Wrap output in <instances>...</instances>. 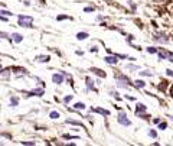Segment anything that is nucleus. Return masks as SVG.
Listing matches in <instances>:
<instances>
[{"mask_svg":"<svg viewBox=\"0 0 173 146\" xmlns=\"http://www.w3.org/2000/svg\"><path fill=\"white\" fill-rule=\"evenodd\" d=\"M51 61V55H36L35 57V62L38 64H48Z\"/></svg>","mask_w":173,"mask_h":146,"instance_id":"nucleus-11","label":"nucleus"},{"mask_svg":"<svg viewBox=\"0 0 173 146\" xmlns=\"http://www.w3.org/2000/svg\"><path fill=\"white\" fill-rule=\"evenodd\" d=\"M166 75H167V77H173V70L167 68V70H166Z\"/></svg>","mask_w":173,"mask_h":146,"instance_id":"nucleus-37","label":"nucleus"},{"mask_svg":"<svg viewBox=\"0 0 173 146\" xmlns=\"http://www.w3.org/2000/svg\"><path fill=\"white\" fill-rule=\"evenodd\" d=\"M17 25L20 28L32 29L33 28V17L32 16H28V15H19L17 16Z\"/></svg>","mask_w":173,"mask_h":146,"instance_id":"nucleus-2","label":"nucleus"},{"mask_svg":"<svg viewBox=\"0 0 173 146\" xmlns=\"http://www.w3.org/2000/svg\"><path fill=\"white\" fill-rule=\"evenodd\" d=\"M117 123L121 124V126H124V127H130V126H131V120L129 119L127 113L123 111V110L117 114Z\"/></svg>","mask_w":173,"mask_h":146,"instance_id":"nucleus-6","label":"nucleus"},{"mask_svg":"<svg viewBox=\"0 0 173 146\" xmlns=\"http://www.w3.org/2000/svg\"><path fill=\"white\" fill-rule=\"evenodd\" d=\"M0 7H4V4H3V3H1V1H0Z\"/></svg>","mask_w":173,"mask_h":146,"instance_id":"nucleus-46","label":"nucleus"},{"mask_svg":"<svg viewBox=\"0 0 173 146\" xmlns=\"http://www.w3.org/2000/svg\"><path fill=\"white\" fill-rule=\"evenodd\" d=\"M140 74V77H153L154 74L152 73V71H149V70H143V71H138Z\"/></svg>","mask_w":173,"mask_h":146,"instance_id":"nucleus-26","label":"nucleus"},{"mask_svg":"<svg viewBox=\"0 0 173 146\" xmlns=\"http://www.w3.org/2000/svg\"><path fill=\"white\" fill-rule=\"evenodd\" d=\"M170 97L173 98V85H172V88H170Z\"/></svg>","mask_w":173,"mask_h":146,"instance_id":"nucleus-44","label":"nucleus"},{"mask_svg":"<svg viewBox=\"0 0 173 146\" xmlns=\"http://www.w3.org/2000/svg\"><path fill=\"white\" fill-rule=\"evenodd\" d=\"M84 12H85V13H91V12H95V7H94V6H88V7H84Z\"/></svg>","mask_w":173,"mask_h":146,"instance_id":"nucleus-34","label":"nucleus"},{"mask_svg":"<svg viewBox=\"0 0 173 146\" xmlns=\"http://www.w3.org/2000/svg\"><path fill=\"white\" fill-rule=\"evenodd\" d=\"M126 70H129L130 73H136V71H140V65H136V64H127V65H126Z\"/></svg>","mask_w":173,"mask_h":146,"instance_id":"nucleus-19","label":"nucleus"},{"mask_svg":"<svg viewBox=\"0 0 173 146\" xmlns=\"http://www.w3.org/2000/svg\"><path fill=\"white\" fill-rule=\"evenodd\" d=\"M25 98H30V97H43L45 96V87H36L32 88L30 91H22Z\"/></svg>","mask_w":173,"mask_h":146,"instance_id":"nucleus-3","label":"nucleus"},{"mask_svg":"<svg viewBox=\"0 0 173 146\" xmlns=\"http://www.w3.org/2000/svg\"><path fill=\"white\" fill-rule=\"evenodd\" d=\"M12 41L15 42V43H20V42H23V35L22 34H17V32H13L12 35Z\"/></svg>","mask_w":173,"mask_h":146,"instance_id":"nucleus-15","label":"nucleus"},{"mask_svg":"<svg viewBox=\"0 0 173 146\" xmlns=\"http://www.w3.org/2000/svg\"><path fill=\"white\" fill-rule=\"evenodd\" d=\"M153 41H154L156 43L166 45V43H169V36H167L166 32H163V31H157V32L153 34Z\"/></svg>","mask_w":173,"mask_h":146,"instance_id":"nucleus-4","label":"nucleus"},{"mask_svg":"<svg viewBox=\"0 0 173 146\" xmlns=\"http://www.w3.org/2000/svg\"><path fill=\"white\" fill-rule=\"evenodd\" d=\"M114 78H116V85H117L118 88L129 90L130 87H134L133 81L130 80L126 74H123V73H114Z\"/></svg>","mask_w":173,"mask_h":146,"instance_id":"nucleus-1","label":"nucleus"},{"mask_svg":"<svg viewBox=\"0 0 173 146\" xmlns=\"http://www.w3.org/2000/svg\"><path fill=\"white\" fill-rule=\"evenodd\" d=\"M91 113H98V114H101V116H105V117H108L110 114H111V111L107 109H102V107H91L89 109Z\"/></svg>","mask_w":173,"mask_h":146,"instance_id":"nucleus-10","label":"nucleus"},{"mask_svg":"<svg viewBox=\"0 0 173 146\" xmlns=\"http://www.w3.org/2000/svg\"><path fill=\"white\" fill-rule=\"evenodd\" d=\"M66 19L72 20V17L68 16V15H59V16H56V20H58V22H61V20H66Z\"/></svg>","mask_w":173,"mask_h":146,"instance_id":"nucleus-27","label":"nucleus"},{"mask_svg":"<svg viewBox=\"0 0 173 146\" xmlns=\"http://www.w3.org/2000/svg\"><path fill=\"white\" fill-rule=\"evenodd\" d=\"M104 62L105 64H108V65H116V64H118V58H117V55L116 54H110V55H107V57H104Z\"/></svg>","mask_w":173,"mask_h":146,"instance_id":"nucleus-8","label":"nucleus"},{"mask_svg":"<svg viewBox=\"0 0 173 146\" xmlns=\"http://www.w3.org/2000/svg\"><path fill=\"white\" fill-rule=\"evenodd\" d=\"M133 84H134V87H136V88H140V90H141V88H144V87L147 85V82H146L144 80H136V81H133Z\"/></svg>","mask_w":173,"mask_h":146,"instance_id":"nucleus-16","label":"nucleus"},{"mask_svg":"<svg viewBox=\"0 0 173 146\" xmlns=\"http://www.w3.org/2000/svg\"><path fill=\"white\" fill-rule=\"evenodd\" d=\"M127 3H129V6L131 7V10H133V12H136V9H137L136 3H133V0H127Z\"/></svg>","mask_w":173,"mask_h":146,"instance_id":"nucleus-35","label":"nucleus"},{"mask_svg":"<svg viewBox=\"0 0 173 146\" xmlns=\"http://www.w3.org/2000/svg\"><path fill=\"white\" fill-rule=\"evenodd\" d=\"M0 15H3V16H7V17H9V16H13L15 13H12V12H9V10H4V9H1V10H0Z\"/></svg>","mask_w":173,"mask_h":146,"instance_id":"nucleus-32","label":"nucleus"},{"mask_svg":"<svg viewBox=\"0 0 173 146\" xmlns=\"http://www.w3.org/2000/svg\"><path fill=\"white\" fill-rule=\"evenodd\" d=\"M0 20H3V22H7L9 19H7L6 16H3V15H0Z\"/></svg>","mask_w":173,"mask_h":146,"instance_id":"nucleus-40","label":"nucleus"},{"mask_svg":"<svg viewBox=\"0 0 173 146\" xmlns=\"http://www.w3.org/2000/svg\"><path fill=\"white\" fill-rule=\"evenodd\" d=\"M85 85H86V88L84 90V93H89V91L98 93V90L95 88V81L91 77H85Z\"/></svg>","mask_w":173,"mask_h":146,"instance_id":"nucleus-7","label":"nucleus"},{"mask_svg":"<svg viewBox=\"0 0 173 146\" xmlns=\"http://www.w3.org/2000/svg\"><path fill=\"white\" fill-rule=\"evenodd\" d=\"M157 129H160V130H166V129H167V123H166V122H160V123L157 124Z\"/></svg>","mask_w":173,"mask_h":146,"instance_id":"nucleus-30","label":"nucleus"},{"mask_svg":"<svg viewBox=\"0 0 173 146\" xmlns=\"http://www.w3.org/2000/svg\"><path fill=\"white\" fill-rule=\"evenodd\" d=\"M126 98L130 100V101H136V97H131V96H126Z\"/></svg>","mask_w":173,"mask_h":146,"instance_id":"nucleus-39","label":"nucleus"},{"mask_svg":"<svg viewBox=\"0 0 173 146\" xmlns=\"http://www.w3.org/2000/svg\"><path fill=\"white\" fill-rule=\"evenodd\" d=\"M72 100H74V96H72V94H66V96L64 97V100H62V101H64V104H69Z\"/></svg>","mask_w":173,"mask_h":146,"instance_id":"nucleus-25","label":"nucleus"},{"mask_svg":"<svg viewBox=\"0 0 173 146\" xmlns=\"http://www.w3.org/2000/svg\"><path fill=\"white\" fill-rule=\"evenodd\" d=\"M74 109L77 110V111H80V110H85L86 106H85V103H82V101H78V103H75V104H74Z\"/></svg>","mask_w":173,"mask_h":146,"instance_id":"nucleus-21","label":"nucleus"},{"mask_svg":"<svg viewBox=\"0 0 173 146\" xmlns=\"http://www.w3.org/2000/svg\"><path fill=\"white\" fill-rule=\"evenodd\" d=\"M20 145H26V146H35V145H36V142H35V140H22V142H20Z\"/></svg>","mask_w":173,"mask_h":146,"instance_id":"nucleus-29","label":"nucleus"},{"mask_svg":"<svg viewBox=\"0 0 173 146\" xmlns=\"http://www.w3.org/2000/svg\"><path fill=\"white\" fill-rule=\"evenodd\" d=\"M108 94H110L111 97H114L116 100H118V101L121 100V97L118 96V93H117V91H114V90H110V91H108Z\"/></svg>","mask_w":173,"mask_h":146,"instance_id":"nucleus-28","label":"nucleus"},{"mask_svg":"<svg viewBox=\"0 0 173 146\" xmlns=\"http://www.w3.org/2000/svg\"><path fill=\"white\" fill-rule=\"evenodd\" d=\"M136 116H137V117H140V119H143V120H147V122H150V117H152V116H150V114H147L146 111H143V113H137Z\"/></svg>","mask_w":173,"mask_h":146,"instance_id":"nucleus-22","label":"nucleus"},{"mask_svg":"<svg viewBox=\"0 0 173 146\" xmlns=\"http://www.w3.org/2000/svg\"><path fill=\"white\" fill-rule=\"evenodd\" d=\"M1 68H3V67H1V62H0V70H1Z\"/></svg>","mask_w":173,"mask_h":146,"instance_id":"nucleus-47","label":"nucleus"},{"mask_svg":"<svg viewBox=\"0 0 173 146\" xmlns=\"http://www.w3.org/2000/svg\"><path fill=\"white\" fill-rule=\"evenodd\" d=\"M157 49H159V48H156V46H147V48H146L147 54H152V55H156V54H157Z\"/></svg>","mask_w":173,"mask_h":146,"instance_id":"nucleus-24","label":"nucleus"},{"mask_svg":"<svg viewBox=\"0 0 173 146\" xmlns=\"http://www.w3.org/2000/svg\"><path fill=\"white\" fill-rule=\"evenodd\" d=\"M65 75L62 73H55L52 74V82L53 84H56V85H61V84H64V81H65V78H64Z\"/></svg>","mask_w":173,"mask_h":146,"instance_id":"nucleus-9","label":"nucleus"},{"mask_svg":"<svg viewBox=\"0 0 173 146\" xmlns=\"http://www.w3.org/2000/svg\"><path fill=\"white\" fill-rule=\"evenodd\" d=\"M102 19H104L102 15H98V16H97V22H100V20H102Z\"/></svg>","mask_w":173,"mask_h":146,"instance_id":"nucleus-41","label":"nucleus"},{"mask_svg":"<svg viewBox=\"0 0 173 146\" xmlns=\"http://www.w3.org/2000/svg\"><path fill=\"white\" fill-rule=\"evenodd\" d=\"M149 136H150L152 139H157V132H156L154 129H150V130H149Z\"/></svg>","mask_w":173,"mask_h":146,"instance_id":"nucleus-31","label":"nucleus"},{"mask_svg":"<svg viewBox=\"0 0 173 146\" xmlns=\"http://www.w3.org/2000/svg\"><path fill=\"white\" fill-rule=\"evenodd\" d=\"M143 111H147V107H146L143 103H137V104H136V110H134V113L137 114V113H143Z\"/></svg>","mask_w":173,"mask_h":146,"instance_id":"nucleus-17","label":"nucleus"},{"mask_svg":"<svg viewBox=\"0 0 173 146\" xmlns=\"http://www.w3.org/2000/svg\"><path fill=\"white\" fill-rule=\"evenodd\" d=\"M25 6H30V1L29 0H25Z\"/></svg>","mask_w":173,"mask_h":146,"instance_id":"nucleus-43","label":"nucleus"},{"mask_svg":"<svg viewBox=\"0 0 173 146\" xmlns=\"http://www.w3.org/2000/svg\"><path fill=\"white\" fill-rule=\"evenodd\" d=\"M9 106H10V107H17V106H19V97H17V96H12Z\"/></svg>","mask_w":173,"mask_h":146,"instance_id":"nucleus-18","label":"nucleus"},{"mask_svg":"<svg viewBox=\"0 0 173 146\" xmlns=\"http://www.w3.org/2000/svg\"><path fill=\"white\" fill-rule=\"evenodd\" d=\"M157 58L160 59V61H170V62H173V52L172 51H167L166 48H159L157 49Z\"/></svg>","mask_w":173,"mask_h":146,"instance_id":"nucleus-5","label":"nucleus"},{"mask_svg":"<svg viewBox=\"0 0 173 146\" xmlns=\"http://www.w3.org/2000/svg\"><path fill=\"white\" fill-rule=\"evenodd\" d=\"M62 138L64 139H80V136H74V135H62Z\"/></svg>","mask_w":173,"mask_h":146,"instance_id":"nucleus-33","label":"nucleus"},{"mask_svg":"<svg viewBox=\"0 0 173 146\" xmlns=\"http://www.w3.org/2000/svg\"><path fill=\"white\" fill-rule=\"evenodd\" d=\"M65 123L66 124H72V126H78V127H81V129H86L85 126L81 123V122H78V120H74V119H66L65 120Z\"/></svg>","mask_w":173,"mask_h":146,"instance_id":"nucleus-14","label":"nucleus"},{"mask_svg":"<svg viewBox=\"0 0 173 146\" xmlns=\"http://www.w3.org/2000/svg\"><path fill=\"white\" fill-rule=\"evenodd\" d=\"M75 38H77L78 41H85V39L89 38V34H88V32H78V34L75 35Z\"/></svg>","mask_w":173,"mask_h":146,"instance_id":"nucleus-20","label":"nucleus"},{"mask_svg":"<svg viewBox=\"0 0 173 146\" xmlns=\"http://www.w3.org/2000/svg\"><path fill=\"white\" fill-rule=\"evenodd\" d=\"M89 52H98V46H89Z\"/></svg>","mask_w":173,"mask_h":146,"instance_id":"nucleus-36","label":"nucleus"},{"mask_svg":"<svg viewBox=\"0 0 173 146\" xmlns=\"http://www.w3.org/2000/svg\"><path fill=\"white\" fill-rule=\"evenodd\" d=\"M75 54L80 55V57H82V55H84V51H75Z\"/></svg>","mask_w":173,"mask_h":146,"instance_id":"nucleus-42","label":"nucleus"},{"mask_svg":"<svg viewBox=\"0 0 173 146\" xmlns=\"http://www.w3.org/2000/svg\"><path fill=\"white\" fill-rule=\"evenodd\" d=\"M10 74H12V67H9V68H1L0 70V80H9L10 78Z\"/></svg>","mask_w":173,"mask_h":146,"instance_id":"nucleus-13","label":"nucleus"},{"mask_svg":"<svg viewBox=\"0 0 173 146\" xmlns=\"http://www.w3.org/2000/svg\"><path fill=\"white\" fill-rule=\"evenodd\" d=\"M89 71H91L92 74H95V75H98L100 78H105V77H107V73H105L104 70L97 68V67H91V68H89Z\"/></svg>","mask_w":173,"mask_h":146,"instance_id":"nucleus-12","label":"nucleus"},{"mask_svg":"<svg viewBox=\"0 0 173 146\" xmlns=\"http://www.w3.org/2000/svg\"><path fill=\"white\" fill-rule=\"evenodd\" d=\"M152 122H153V123H154V124H159V123H160V122H162V120H160V119H157V117H156V119H153V120H152Z\"/></svg>","mask_w":173,"mask_h":146,"instance_id":"nucleus-38","label":"nucleus"},{"mask_svg":"<svg viewBox=\"0 0 173 146\" xmlns=\"http://www.w3.org/2000/svg\"><path fill=\"white\" fill-rule=\"evenodd\" d=\"M167 117H169V119H170V120L173 122V114H167Z\"/></svg>","mask_w":173,"mask_h":146,"instance_id":"nucleus-45","label":"nucleus"},{"mask_svg":"<svg viewBox=\"0 0 173 146\" xmlns=\"http://www.w3.org/2000/svg\"><path fill=\"white\" fill-rule=\"evenodd\" d=\"M61 117V114H59V111H56V110H52L51 113H49V119H52V120H56V119H59Z\"/></svg>","mask_w":173,"mask_h":146,"instance_id":"nucleus-23","label":"nucleus"}]
</instances>
